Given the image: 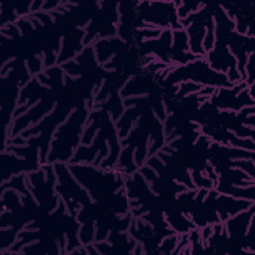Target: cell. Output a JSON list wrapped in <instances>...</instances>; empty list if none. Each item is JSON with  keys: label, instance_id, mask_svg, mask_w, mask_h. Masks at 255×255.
Returning a JSON list of instances; mask_svg holds the SVG:
<instances>
[{"label": "cell", "instance_id": "cell-1", "mask_svg": "<svg viewBox=\"0 0 255 255\" xmlns=\"http://www.w3.org/2000/svg\"><path fill=\"white\" fill-rule=\"evenodd\" d=\"M91 109L87 102L81 103L61 124L53 134L47 162L68 163L78 146L81 144L82 134Z\"/></svg>", "mask_w": 255, "mask_h": 255}, {"label": "cell", "instance_id": "cell-2", "mask_svg": "<svg viewBox=\"0 0 255 255\" xmlns=\"http://www.w3.org/2000/svg\"><path fill=\"white\" fill-rule=\"evenodd\" d=\"M68 166L94 201L105 200L125 188L126 175L117 167L105 169L86 163H68Z\"/></svg>", "mask_w": 255, "mask_h": 255}, {"label": "cell", "instance_id": "cell-3", "mask_svg": "<svg viewBox=\"0 0 255 255\" xmlns=\"http://www.w3.org/2000/svg\"><path fill=\"white\" fill-rule=\"evenodd\" d=\"M182 82H192L202 87L231 88L233 84L225 74L213 70L204 57L181 66H170L162 73L161 86H178Z\"/></svg>", "mask_w": 255, "mask_h": 255}, {"label": "cell", "instance_id": "cell-4", "mask_svg": "<svg viewBox=\"0 0 255 255\" xmlns=\"http://www.w3.org/2000/svg\"><path fill=\"white\" fill-rule=\"evenodd\" d=\"M136 30L157 28L176 30L182 28L174 1H140L136 5Z\"/></svg>", "mask_w": 255, "mask_h": 255}, {"label": "cell", "instance_id": "cell-5", "mask_svg": "<svg viewBox=\"0 0 255 255\" xmlns=\"http://www.w3.org/2000/svg\"><path fill=\"white\" fill-rule=\"evenodd\" d=\"M57 182L56 192L65 203L67 211L76 216L80 209L92 201L88 191L78 182L71 173L68 163L56 162L53 164Z\"/></svg>", "mask_w": 255, "mask_h": 255}, {"label": "cell", "instance_id": "cell-6", "mask_svg": "<svg viewBox=\"0 0 255 255\" xmlns=\"http://www.w3.org/2000/svg\"><path fill=\"white\" fill-rule=\"evenodd\" d=\"M208 101L219 111L232 112H238L242 108L252 106L255 103V99L250 96L245 82L237 83L231 88L216 89Z\"/></svg>", "mask_w": 255, "mask_h": 255}, {"label": "cell", "instance_id": "cell-7", "mask_svg": "<svg viewBox=\"0 0 255 255\" xmlns=\"http://www.w3.org/2000/svg\"><path fill=\"white\" fill-rule=\"evenodd\" d=\"M227 16L234 22L235 31L249 37H255L254 4L245 2H229L220 4Z\"/></svg>", "mask_w": 255, "mask_h": 255}, {"label": "cell", "instance_id": "cell-8", "mask_svg": "<svg viewBox=\"0 0 255 255\" xmlns=\"http://www.w3.org/2000/svg\"><path fill=\"white\" fill-rule=\"evenodd\" d=\"M172 45V31L162 30L160 36L156 39L146 40L137 45L139 55L142 58L152 57L167 66H172L170 61V52Z\"/></svg>", "mask_w": 255, "mask_h": 255}, {"label": "cell", "instance_id": "cell-9", "mask_svg": "<svg viewBox=\"0 0 255 255\" xmlns=\"http://www.w3.org/2000/svg\"><path fill=\"white\" fill-rule=\"evenodd\" d=\"M255 37H249L244 34H239L236 31L231 32L228 39V49L237 62V70L241 75L242 81L245 80L244 68L251 53L255 50Z\"/></svg>", "mask_w": 255, "mask_h": 255}, {"label": "cell", "instance_id": "cell-10", "mask_svg": "<svg viewBox=\"0 0 255 255\" xmlns=\"http://www.w3.org/2000/svg\"><path fill=\"white\" fill-rule=\"evenodd\" d=\"M85 30L75 28L63 36L61 49L58 54V65H62L75 59L85 48Z\"/></svg>", "mask_w": 255, "mask_h": 255}, {"label": "cell", "instance_id": "cell-11", "mask_svg": "<svg viewBox=\"0 0 255 255\" xmlns=\"http://www.w3.org/2000/svg\"><path fill=\"white\" fill-rule=\"evenodd\" d=\"M196 57L189 50V43L186 31L183 28L172 31V45L170 52V61L172 66L185 65Z\"/></svg>", "mask_w": 255, "mask_h": 255}, {"label": "cell", "instance_id": "cell-12", "mask_svg": "<svg viewBox=\"0 0 255 255\" xmlns=\"http://www.w3.org/2000/svg\"><path fill=\"white\" fill-rule=\"evenodd\" d=\"M214 203H215V208L220 221L224 222L225 220L237 214L238 212L249 208L255 202L241 199V198H236L228 194L219 193L217 191V194L215 195Z\"/></svg>", "mask_w": 255, "mask_h": 255}, {"label": "cell", "instance_id": "cell-13", "mask_svg": "<svg viewBox=\"0 0 255 255\" xmlns=\"http://www.w3.org/2000/svg\"><path fill=\"white\" fill-rule=\"evenodd\" d=\"M96 60L100 66H104L107 64L113 57L117 54L122 52L123 50L127 49L130 46V44L126 43L118 36L101 39L95 42L93 45Z\"/></svg>", "mask_w": 255, "mask_h": 255}, {"label": "cell", "instance_id": "cell-14", "mask_svg": "<svg viewBox=\"0 0 255 255\" xmlns=\"http://www.w3.org/2000/svg\"><path fill=\"white\" fill-rule=\"evenodd\" d=\"M177 10V16L179 20L188 17L189 15L199 11L203 3L202 2H186V1H174Z\"/></svg>", "mask_w": 255, "mask_h": 255}, {"label": "cell", "instance_id": "cell-15", "mask_svg": "<svg viewBox=\"0 0 255 255\" xmlns=\"http://www.w3.org/2000/svg\"><path fill=\"white\" fill-rule=\"evenodd\" d=\"M255 52L251 53L248 56L244 72H245V80L244 82L249 87L253 84H255Z\"/></svg>", "mask_w": 255, "mask_h": 255}]
</instances>
